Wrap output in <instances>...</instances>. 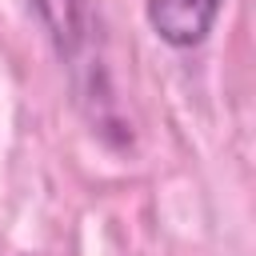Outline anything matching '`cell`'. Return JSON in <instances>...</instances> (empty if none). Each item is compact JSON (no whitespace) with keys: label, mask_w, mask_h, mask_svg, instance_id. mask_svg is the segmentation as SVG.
<instances>
[{"label":"cell","mask_w":256,"mask_h":256,"mask_svg":"<svg viewBox=\"0 0 256 256\" xmlns=\"http://www.w3.org/2000/svg\"><path fill=\"white\" fill-rule=\"evenodd\" d=\"M224 0H148V24L168 48H196L216 28Z\"/></svg>","instance_id":"6da1fadb"},{"label":"cell","mask_w":256,"mask_h":256,"mask_svg":"<svg viewBox=\"0 0 256 256\" xmlns=\"http://www.w3.org/2000/svg\"><path fill=\"white\" fill-rule=\"evenodd\" d=\"M32 12L40 20V28L48 32L52 48L72 60L80 52V44L88 40V8L84 0H32Z\"/></svg>","instance_id":"7a4b0ae2"}]
</instances>
